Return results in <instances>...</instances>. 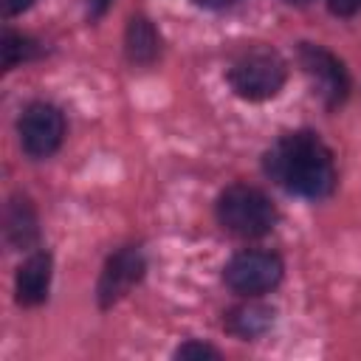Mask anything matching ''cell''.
Masks as SVG:
<instances>
[{
  "label": "cell",
  "instance_id": "obj_1",
  "mask_svg": "<svg viewBox=\"0 0 361 361\" xmlns=\"http://www.w3.org/2000/svg\"><path fill=\"white\" fill-rule=\"evenodd\" d=\"M265 172L299 197H327L336 186V161L330 147L310 130L282 135L265 152Z\"/></svg>",
  "mask_w": 361,
  "mask_h": 361
},
{
  "label": "cell",
  "instance_id": "obj_2",
  "mask_svg": "<svg viewBox=\"0 0 361 361\" xmlns=\"http://www.w3.org/2000/svg\"><path fill=\"white\" fill-rule=\"evenodd\" d=\"M226 79L240 99L265 102L282 90V85L288 79V62L274 48H265V45L245 48L228 65Z\"/></svg>",
  "mask_w": 361,
  "mask_h": 361
},
{
  "label": "cell",
  "instance_id": "obj_3",
  "mask_svg": "<svg viewBox=\"0 0 361 361\" xmlns=\"http://www.w3.org/2000/svg\"><path fill=\"white\" fill-rule=\"evenodd\" d=\"M217 220L237 237H262L276 223V206L271 197L248 183H231L217 197Z\"/></svg>",
  "mask_w": 361,
  "mask_h": 361
},
{
  "label": "cell",
  "instance_id": "obj_4",
  "mask_svg": "<svg viewBox=\"0 0 361 361\" xmlns=\"http://www.w3.org/2000/svg\"><path fill=\"white\" fill-rule=\"evenodd\" d=\"M282 259L274 251H240L234 254L226 268H223V279L234 293L243 296H259L271 288L279 285L282 279Z\"/></svg>",
  "mask_w": 361,
  "mask_h": 361
},
{
  "label": "cell",
  "instance_id": "obj_5",
  "mask_svg": "<svg viewBox=\"0 0 361 361\" xmlns=\"http://www.w3.org/2000/svg\"><path fill=\"white\" fill-rule=\"evenodd\" d=\"M299 65L305 71V76L313 85V93L324 102V107H338L347 93H350V76L344 71V65L338 62V56H333L327 48L313 45V42H302L299 45Z\"/></svg>",
  "mask_w": 361,
  "mask_h": 361
},
{
  "label": "cell",
  "instance_id": "obj_6",
  "mask_svg": "<svg viewBox=\"0 0 361 361\" xmlns=\"http://www.w3.org/2000/svg\"><path fill=\"white\" fill-rule=\"evenodd\" d=\"M20 144L31 158H48L59 149L65 138V118L62 113L48 102H34L23 110L17 121Z\"/></svg>",
  "mask_w": 361,
  "mask_h": 361
},
{
  "label": "cell",
  "instance_id": "obj_7",
  "mask_svg": "<svg viewBox=\"0 0 361 361\" xmlns=\"http://www.w3.org/2000/svg\"><path fill=\"white\" fill-rule=\"evenodd\" d=\"M147 271V262H144V254L135 248V245H127V248H118L107 262H104V271L99 276V288H96V296H99V305L102 307H110L116 305L118 299H124L133 285L141 282Z\"/></svg>",
  "mask_w": 361,
  "mask_h": 361
},
{
  "label": "cell",
  "instance_id": "obj_8",
  "mask_svg": "<svg viewBox=\"0 0 361 361\" xmlns=\"http://www.w3.org/2000/svg\"><path fill=\"white\" fill-rule=\"evenodd\" d=\"M51 274H54V259L48 251H37L31 254L14 276V293L17 302L25 307L42 305L48 299V288H51Z\"/></svg>",
  "mask_w": 361,
  "mask_h": 361
},
{
  "label": "cell",
  "instance_id": "obj_9",
  "mask_svg": "<svg viewBox=\"0 0 361 361\" xmlns=\"http://www.w3.org/2000/svg\"><path fill=\"white\" fill-rule=\"evenodd\" d=\"M226 330L231 336H240V338H257L262 336L265 330H271L274 324V307L268 305H259V302H245V305H237L226 313L223 319Z\"/></svg>",
  "mask_w": 361,
  "mask_h": 361
},
{
  "label": "cell",
  "instance_id": "obj_10",
  "mask_svg": "<svg viewBox=\"0 0 361 361\" xmlns=\"http://www.w3.org/2000/svg\"><path fill=\"white\" fill-rule=\"evenodd\" d=\"M124 45H127V56L135 65H149L158 51H161V39L155 25L147 17H133L127 23V34H124Z\"/></svg>",
  "mask_w": 361,
  "mask_h": 361
},
{
  "label": "cell",
  "instance_id": "obj_11",
  "mask_svg": "<svg viewBox=\"0 0 361 361\" xmlns=\"http://www.w3.org/2000/svg\"><path fill=\"white\" fill-rule=\"evenodd\" d=\"M6 237L8 243L25 248L37 240V214L31 209L28 200H11L8 203V212H6Z\"/></svg>",
  "mask_w": 361,
  "mask_h": 361
},
{
  "label": "cell",
  "instance_id": "obj_12",
  "mask_svg": "<svg viewBox=\"0 0 361 361\" xmlns=\"http://www.w3.org/2000/svg\"><path fill=\"white\" fill-rule=\"evenodd\" d=\"M0 54H3V68L11 71L20 62H28L34 56H39V45L37 39L25 37V34H14V31H3L0 39Z\"/></svg>",
  "mask_w": 361,
  "mask_h": 361
},
{
  "label": "cell",
  "instance_id": "obj_13",
  "mask_svg": "<svg viewBox=\"0 0 361 361\" xmlns=\"http://www.w3.org/2000/svg\"><path fill=\"white\" fill-rule=\"evenodd\" d=\"M175 358H220V353L209 344H200V341H186L175 350Z\"/></svg>",
  "mask_w": 361,
  "mask_h": 361
},
{
  "label": "cell",
  "instance_id": "obj_14",
  "mask_svg": "<svg viewBox=\"0 0 361 361\" xmlns=\"http://www.w3.org/2000/svg\"><path fill=\"white\" fill-rule=\"evenodd\" d=\"M327 6L338 17H353V14L361 11V0H327Z\"/></svg>",
  "mask_w": 361,
  "mask_h": 361
},
{
  "label": "cell",
  "instance_id": "obj_15",
  "mask_svg": "<svg viewBox=\"0 0 361 361\" xmlns=\"http://www.w3.org/2000/svg\"><path fill=\"white\" fill-rule=\"evenodd\" d=\"M34 0H3V14L6 17H14V14H23L25 8H31Z\"/></svg>",
  "mask_w": 361,
  "mask_h": 361
},
{
  "label": "cell",
  "instance_id": "obj_16",
  "mask_svg": "<svg viewBox=\"0 0 361 361\" xmlns=\"http://www.w3.org/2000/svg\"><path fill=\"white\" fill-rule=\"evenodd\" d=\"M197 6H203V8H212V11H220V8H231V6H237L240 0H195Z\"/></svg>",
  "mask_w": 361,
  "mask_h": 361
},
{
  "label": "cell",
  "instance_id": "obj_17",
  "mask_svg": "<svg viewBox=\"0 0 361 361\" xmlns=\"http://www.w3.org/2000/svg\"><path fill=\"white\" fill-rule=\"evenodd\" d=\"M107 6H110V0H87V8L93 17H102L107 11Z\"/></svg>",
  "mask_w": 361,
  "mask_h": 361
},
{
  "label": "cell",
  "instance_id": "obj_18",
  "mask_svg": "<svg viewBox=\"0 0 361 361\" xmlns=\"http://www.w3.org/2000/svg\"><path fill=\"white\" fill-rule=\"evenodd\" d=\"M288 3H293V6H305V3H310V0H288Z\"/></svg>",
  "mask_w": 361,
  "mask_h": 361
}]
</instances>
